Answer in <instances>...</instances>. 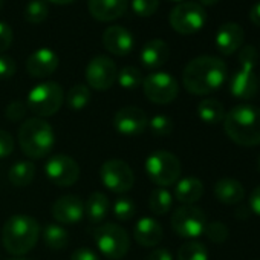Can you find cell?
Here are the masks:
<instances>
[{
	"instance_id": "32",
	"label": "cell",
	"mask_w": 260,
	"mask_h": 260,
	"mask_svg": "<svg viewBox=\"0 0 260 260\" xmlns=\"http://www.w3.org/2000/svg\"><path fill=\"white\" fill-rule=\"evenodd\" d=\"M178 260H208V249L201 242H187L179 248Z\"/></svg>"
},
{
	"instance_id": "8",
	"label": "cell",
	"mask_w": 260,
	"mask_h": 260,
	"mask_svg": "<svg viewBox=\"0 0 260 260\" xmlns=\"http://www.w3.org/2000/svg\"><path fill=\"white\" fill-rule=\"evenodd\" d=\"M93 242L109 260H121L130 248L127 231L116 223H101L93 230Z\"/></svg>"
},
{
	"instance_id": "9",
	"label": "cell",
	"mask_w": 260,
	"mask_h": 260,
	"mask_svg": "<svg viewBox=\"0 0 260 260\" xmlns=\"http://www.w3.org/2000/svg\"><path fill=\"white\" fill-rule=\"evenodd\" d=\"M170 26L182 36H191L199 32L205 22L207 13L198 2H181L170 13Z\"/></svg>"
},
{
	"instance_id": "41",
	"label": "cell",
	"mask_w": 260,
	"mask_h": 260,
	"mask_svg": "<svg viewBox=\"0 0 260 260\" xmlns=\"http://www.w3.org/2000/svg\"><path fill=\"white\" fill-rule=\"evenodd\" d=\"M16 61L8 57V55H0V78L5 80V78H11L16 74Z\"/></svg>"
},
{
	"instance_id": "14",
	"label": "cell",
	"mask_w": 260,
	"mask_h": 260,
	"mask_svg": "<svg viewBox=\"0 0 260 260\" xmlns=\"http://www.w3.org/2000/svg\"><path fill=\"white\" fill-rule=\"evenodd\" d=\"M118 69L112 58L106 55L93 57L86 68V81L95 90H107L116 81Z\"/></svg>"
},
{
	"instance_id": "34",
	"label": "cell",
	"mask_w": 260,
	"mask_h": 260,
	"mask_svg": "<svg viewBox=\"0 0 260 260\" xmlns=\"http://www.w3.org/2000/svg\"><path fill=\"white\" fill-rule=\"evenodd\" d=\"M135 211H137V205L135 202L127 198V196H122V198H118L115 202H113V214L118 220L121 222H127L130 220L134 216H135Z\"/></svg>"
},
{
	"instance_id": "48",
	"label": "cell",
	"mask_w": 260,
	"mask_h": 260,
	"mask_svg": "<svg viewBox=\"0 0 260 260\" xmlns=\"http://www.w3.org/2000/svg\"><path fill=\"white\" fill-rule=\"evenodd\" d=\"M2 7H4V0H0V10H2Z\"/></svg>"
},
{
	"instance_id": "17",
	"label": "cell",
	"mask_w": 260,
	"mask_h": 260,
	"mask_svg": "<svg viewBox=\"0 0 260 260\" xmlns=\"http://www.w3.org/2000/svg\"><path fill=\"white\" fill-rule=\"evenodd\" d=\"M245 40V32L243 28L234 22H226L223 23L214 37V43L217 51L222 55H233L234 52H237Z\"/></svg>"
},
{
	"instance_id": "37",
	"label": "cell",
	"mask_w": 260,
	"mask_h": 260,
	"mask_svg": "<svg viewBox=\"0 0 260 260\" xmlns=\"http://www.w3.org/2000/svg\"><path fill=\"white\" fill-rule=\"evenodd\" d=\"M159 8V0H132V10L140 17H150Z\"/></svg>"
},
{
	"instance_id": "15",
	"label": "cell",
	"mask_w": 260,
	"mask_h": 260,
	"mask_svg": "<svg viewBox=\"0 0 260 260\" xmlns=\"http://www.w3.org/2000/svg\"><path fill=\"white\" fill-rule=\"evenodd\" d=\"M149 125L146 112L135 106H127L119 109L113 116V127L122 137H140Z\"/></svg>"
},
{
	"instance_id": "26",
	"label": "cell",
	"mask_w": 260,
	"mask_h": 260,
	"mask_svg": "<svg viewBox=\"0 0 260 260\" xmlns=\"http://www.w3.org/2000/svg\"><path fill=\"white\" fill-rule=\"evenodd\" d=\"M198 115L201 121H204L208 125H216L223 122V118L226 115L225 106L216 100V98H205L198 104Z\"/></svg>"
},
{
	"instance_id": "7",
	"label": "cell",
	"mask_w": 260,
	"mask_h": 260,
	"mask_svg": "<svg viewBox=\"0 0 260 260\" xmlns=\"http://www.w3.org/2000/svg\"><path fill=\"white\" fill-rule=\"evenodd\" d=\"M181 172L182 166L179 158L170 152L158 150L146 159V173L149 179L162 188L176 184L181 178Z\"/></svg>"
},
{
	"instance_id": "49",
	"label": "cell",
	"mask_w": 260,
	"mask_h": 260,
	"mask_svg": "<svg viewBox=\"0 0 260 260\" xmlns=\"http://www.w3.org/2000/svg\"><path fill=\"white\" fill-rule=\"evenodd\" d=\"M170 2H182V0H170Z\"/></svg>"
},
{
	"instance_id": "30",
	"label": "cell",
	"mask_w": 260,
	"mask_h": 260,
	"mask_svg": "<svg viewBox=\"0 0 260 260\" xmlns=\"http://www.w3.org/2000/svg\"><path fill=\"white\" fill-rule=\"evenodd\" d=\"M90 101V90L84 84H77L71 87V90L66 95V104L71 110H81L84 109Z\"/></svg>"
},
{
	"instance_id": "31",
	"label": "cell",
	"mask_w": 260,
	"mask_h": 260,
	"mask_svg": "<svg viewBox=\"0 0 260 260\" xmlns=\"http://www.w3.org/2000/svg\"><path fill=\"white\" fill-rule=\"evenodd\" d=\"M143 80L144 78L141 75V71L137 69L135 66H125L116 75L118 84L122 89H127V90H132V89H137L138 86H141L143 84Z\"/></svg>"
},
{
	"instance_id": "46",
	"label": "cell",
	"mask_w": 260,
	"mask_h": 260,
	"mask_svg": "<svg viewBox=\"0 0 260 260\" xmlns=\"http://www.w3.org/2000/svg\"><path fill=\"white\" fill-rule=\"evenodd\" d=\"M219 0H199V5L202 7H211V5H216Z\"/></svg>"
},
{
	"instance_id": "38",
	"label": "cell",
	"mask_w": 260,
	"mask_h": 260,
	"mask_svg": "<svg viewBox=\"0 0 260 260\" xmlns=\"http://www.w3.org/2000/svg\"><path fill=\"white\" fill-rule=\"evenodd\" d=\"M26 113H28V106H26V103H23L20 100L10 103L5 110V115L10 121H20L25 118Z\"/></svg>"
},
{
	"instance_id": "36",
	"label": "cell",
	"mask_w": 260,
	"mask_h": 260,
	"mask_svg": "<svg viewBox=\"0 0 260 260\" xmlns=\"http://www.w3.org/2000/svg\"><path fill=\"white\" fill-rule=\"evenodd\" d=\"M204 234H205L211 242H214V243H223V242L228 239V236H230V230H228V226H226L225 223H222V222H219V220L210 222V223L207 222Z\"/></svg>"
},
{
	"instance_id": "6",
	"label": "cell",
	"mask_w": 260,
	"mask_h": 260,
	"mask_svg": "<svg viewBox=\"0 0 260 260\" xmlns=\"http://www.w3.org/2000/svg\"><path fill=\"white\" fill-rule=\"evenodd\" d=\"M63 100L64 95L61 86L55 81H45L29 90L26 106L29 112L37 115V118H46L60 110Z\"/></svg>"
},
{
	"instance_id": "22",
	"label": "cell",
	"mask_w": 260,
	"mask_h": 260,
	"mask_svg": "<svg viewBox=\"0 0 260 260\" xmlns=\"http://www.w3.org/2000/svg\"><path fill=\"white\" fill-rule=\"evenodd\" d=\"M169 57H170V48L161 39L147 42L143 46L141 54H140V60H141L143 66L147 69H158V68L164 66L167 63Z\"/></svg>"
},
{
	"instance_id": "23",
	"label": "cell",
	"mask_w": 260,
	"mask_h": 260,
	"mask_svg": "<svg viewBox=\"0 0 260 260\" xmlns=\"http://www.w3.org/2000/svg\"><path fill=\"white\" fill-rule=\"evenodd\" d=\"M173 196L182 205H193L204 196V184L201 179L193 178V176L179 179L175 184Z\"/></svg>"
},
{
	"instance_id": "11",
	"label": "cell",
	"mask_w": 260,
	"mask_h": 260,
	"mask_svg": "<svg viewBox=\"0 0 260 260\" xmlns=\"http://www.w3.org/2000/svg\"><path fill=\"white\" fill-rule=\"evenodd\" d=\"M100 179L107 190L118 194L132 190L135 184V175L132 169L122 159H109L103 162L100 169Z\"/></svg>"
},
{
	"instance_id": "25",
	"label": "cell",
	"mask_w": 260,
	"mask_h": 260,
	"mask_svg": "<svg viewBox=\"0 0 260 260\" xmlns=\"http://www.w3.org/2000/svg\"><path fill=\"white\" fill-rule=\"evenodd\" d=\"M109 208H110V202L109 198L104 193L95 191L92 193L84 205V214L87 217V220L93 225H101V222L106 219V216L109 214Z\"/></svg>"
},
{
	"instance_id": "20",
	"label": "cell",
	"mask_w": 260,
	"mask_h": 260,
	"mask_svg": "<svg viewBox=\"0 0 260 260\" xmlns=\"http://www.w3.org/2000/svg\"><path fill=\"white\" fill-rule=\"evenodd\" d=\"M128 0H87L90 16L101 22H113L127 11Z\"/></svg>"
},
{
	"instance_id": "47",
	"label": "cell",
	"mask_w": 260,
	"mask_h": 260,
	"mask_svg": "<svg viewBox=\"0 0 260 260\" xmlns=\"http://www.w3.org/2000/svg\"><path fill=\"white\" fill-rule=\"evenodd\" d=\"M51 4H55V5H69L72 2H75V0H49Z\"/></svg>"
},
{
	"instance_id": "28",
	"label": "cell",
	"mask_w": 260,
	"mask_h": 260,
	"mask_svg": "<svg viewBox=\"0 0 260 260\" xmlns=\"http://www.w3.org/2000/svg\"><path fill=\"white\" fill-rule=\"evenodd\" d=\"M173 205V194L162 187H158L152 191L149 198V208L156 216H164L172 210Z\"/></svg>"
},
{
	"instance_id": "51",
	"label": "cell",
	"mask_w": 260,
	"mask_h": 260,
	"mask_svg": "<svg viewBox=\"0 0 260 260\" xmlns=\"http://www.w3.org/2000/svg\"><path fill=\"white\" fill-rule=\"evenodd\" d=\"M258 169H260V159H258Z\"/></svg>"
},
{
	"instance_id": "21",
	"label": "cell",
	"mask_w": 260,
	"mask_h": 260,
	"mask_svg": "<svg viewBox=\"0 0 260 260\" xmlns=\"http://www.w3.org/2000/svg\"><path fill=\"white\" fill-rule=\"evenodd\" d=\"M134 237L141 246H156L164 237V230L156 219L141 217L134 228Z\"/></svg>"
},
{
	"instance_id": "52",
	"label": "cell",
	"mask_w": 260,
	"mask_h": 260,
	"mask_svg": "<svg viewBox=\"0 0 260 260\" xmlns=\"http://www.w3.org/2000/svg\"><path fill=\"white\" fill-rule=\"evenodd\" d=\"M258 84H260V77H258Z\"/></svg>"
},
{
	"instance_id": "43",
	"label": "cell",
	"mask_w": 260,
	"mask_h": 260,
	"mask_svg": "<svg viewBox=\"0 0 260 260\" xmlns=\"http://www.w3.org/2000/svg\"><path fill=\"white\" fill-rule=\"evenodd\" d=\"M249 207L252 213L260 216V185H257L249 194Z\"/></svg>"
},
{
	"instance_id": "19",
	"label": "cell",
	"mask_w": 260,
	"mask_h": 260,
	"mask_svg": "<svg viewBox=\"0 0 260 260\" xmlns=\"http://www.w3.org/2000/svg\"><path fill=\"white\" fill-rule=\"evenodd\" d=\"M58 55L48 48L37 49L26 60V71L34 78H46L52 75L58 68Z\"/></svg>"
},
{
	"instance_id": "42",
	"label": "cell",
	"mask_w": 260,
	"mask_h": 260,
	"mask_svg": "<svg viewBox=\"0 0 260 260\" xmlns=\"http://www.w3.org/2000/svg\"><path fill=\"white\" fill-rule=\"evenodd\" d=\"M71 260H100V257L89 248H78L72 254Z\"/></svg>"
},
{
	"instance_id": "27",
	"label": "cell",
	"mask_w": 260,
	"mask_h": 260,
	"mask_svg": "<svg viewBox=\"0 0 260 260\" xmlns=\"http://www.w3.org/2000/svg\"><path fill=\"white\" fill-rule=\"evenodd\" d=\"M36 178V166L31 161L16 162L8 173V179L14 187H28Z\"/></svg>"
},
{
	"instance_id": "39",
	"label": "cell",
	"mask_w": 260,
	"mask_h": 260,
	"mask_svg": "<svg viewBox=\"0 0 260 260\" xmlns=\"http://www.w3.org/2000/svg\"><path fill=\"white\" fill-rule=\"evenodd\" d=\"M14 150V138L10 132L0 128V158H7Z\"/></svg>"
},
{
	"instance_id": "2",
	"label": "cell",
	"mask_w": 260,
	"mask_h": 260,
	"mask_svg": "<svg viewBox=\"0 0 260 260\" xmlns=\"http://www.w3.org/2000/svg\"><path fill=\"white\" fill-rule=\"evenodd\" d=\"M226 137L237 146L254 147L260 144V107L239 104L226 112L223 118Z\"/></svg>"
},
{
	"instance_id": "29",
	"label": "cell",
	"mask_w": 260,
	"mask_h": 260,
	"mask_svg": "<svg viewBox=\"0 0 260 260\" xmlns=\"http://www.w3.org/2000/svg\"><path fill=\"white\" fill-rule=\"evenodd\" d=\"M43 240L51 249H64L69 243V234L63 226L51 223L43 231Z\"/></svg>"
},
{
	"instance_id": "1",
	"label": "cell",
	"mask_w": 260,
	"mask_h": 260,
	"mask_svg": "<svg viewBox=\"0 0 260 260\" xmlns=\"http://www.w3.org/2000/svg\"><path fill=\"white\" fill-rule=\"evenodd\" d=\"M228 69L223 60L213 55L193 58L182 72L184 87L193 95H208L222 87L226 81Z\"/></svg>"
},
{
	"instance_id": "12",
	"label": "cell",
	"mask_w": 260,
	"mask_h": 260,
	"mask_svg": "<svg viewBox=\"0 0 260 260\" xmlns=\"http://www.w3.org/2000/svg\"><path fill=\"white\" fill-rule=\"evenodd\" d=\"M143 90L149 101L155 104H170L179 93L175 77L167 72H153L143 80Z\"/></svg>"
},
{
	"instance_id": "18",
	"label": "cell",
	"mask_w": 260,
	"mask_h": 260,
	"mask_svg": "<svg viewBox=\"0 0 260 260\" xmlns=\"http://www.w3.org/2000/svg\"><path fill=\"white\" fill-rule=\"evenodd\" d=\"M134 36L122 26H110L103 34V46L116 57L128 55L134 49Z\"/></svg>"
},
{
	"instance_id": "45",
	"label": "cell",
	"mask_w": 260,
	"mask_h": 260,
	"mask_svg": "<svg viewBox=\"0 0 260 260\" xmlns=\"http://www.w3.org/2000/svg\"><path fill=\"white\" fill-rule=\"evenodd\" d=\"M249 22L255 26L260 28V2H257L251 10H249Z\"/></svg>"
},
{
	"instance_id": "35",
	"label": "cell",
	"mask_w": 260,
	"mask_h": 260,
	"mask_svg": "<svg viewBox=\"0 0 260 260\" xmlns=\"http://www.w3.org/2000/svg\"><path fill=\"white\" fill-rule=\"evenodd\" d=\"M150 132L155 135V137H169L173 128H175V124L172 121V118L166 116V115H155L150 121H149V125Z\"/></svg>"
},
{
	"instance_id": "3",
	"label": "cell",
	"mask_w": 260,
	"mask_h": 260,
	"mask_svg": "<svg viewBox=\"0 0 260 260\" xmlns=\"http://www.w3.org/2000/svg\"><path fill=\"white\" fill-rule=\"evenodd\" d=\"M40 237L39 222L26 214L11 216L2 226V243L13 255L29 252Z\"/></svg>"
},
{
	"instance_id": "33",
	"label": "cell",
	"mask_w": 260,
	"mask_h": 260,
	"mask_svg": "<svg viewBox=\"0 0 260 260\" xmlns=\"http://www.w3.org/2000/svg\"><path fill=\"white\" fill-rule=\"evenodd\" d=\"M49 16V8L43 0H32L25 10V20L32 25L43 23Z\"/></svg>"
},
{
	"instance_id": "10",
	"label": "cell",
	"mask_w": 260,
	"mask_h": 260,
	"mask_svg": "<svg viewBox=\"0 0 260 260\" xmlns=\"http://www.w3.org/2000/svg\"><path fill=\"white\" fill-rule=\"evenodd\" d=\"M173 231L185 239H196L204 234L207 225L205 213L194 205H182L172 214Z\"/></svg>"
},
{
	"instance_id": "40",
	"label": "cell",
	"mask_w": 260,
	"mask_h": 260,
	"mask_svg": "<svg viewBox=\"0 0 260 260\" xmlns=\"http://www.w3.org/2000/svg\"><path fill=\"white\" fill-rule=\"evenodd\" d=\"M13 40H14L13 29H11L7 23L0 22V55H2L5 51L10 49Z\"/></svg>"
},
{
	"instance_id": "5",
	"label": "cell",
	"mask_w": 260,
	"mask_h": 260,
	"mask_svg": "<svg viewBox=\"0 0 260 260\" xmlns=\"http://www.w3.org/2000/svg\"><path fill=\"white\" fill-rule=\"evenodd\" d=\"M258 61V52L254 46H243L239 52V69L230 80V92L234 98L249 100L258 92V78L254 68Z\"/></svg>"
},
{
	"instance_id": "24",
	"label": "cell",
	"mask_w": 260,
	"mask_h": 260,
	"mask_svg": "<svg viewBox=\"0 0 260 260\" xmlns=\"http://www.w3.org/2000/svg\"><path fill=\"white\" fill-rule=\"evenodd\" d=\"M214 196L219 202L226 205H236L243 201L245 188L243 185L231 178H225L216 182L214 185Z\"/></svg>"
},
{
	"instance_id": "13",
	"label": "cell",
	"mask_w": 260,
	"mask_h": 260,
	"mask_svg": "<svg viewBox=\"0 0 260 260\" xmlns=\"http://www.w3.org/2000/svg\"><path fill=\"white\" fill-rule=\"evenodd\" d=\"M46 178L57 187H71L80 178V167L68 155H55L45 164Z\"/></svg>"
},
{
	"instance_id": "16",
	"label": "cell",
	"mask_w": 260,
	"mask_h": 260,
	"mask_svg": "<svg viewBox=\"0 0 260 260\" xmlns=\"http://www.w3.org/2000/svg\"><path fill=\"white\" fill-rule=\"evenodd\" d=\"M52 217L63 225H74L84 217V204L75 194H66L58 198L52 205Z\"/></svg>"
},
{
	"instance_id": "4",
	"label": "cell",
	"mask_w": 260,
	"mask_h": 260,
	"mask_svg": "<svg viewBox=\"0 0 260 260\" xmlns=\"http://www.w3.org/2000/svg\"><path fill=\"white\" fill-rule=\"evenodd\" d=\"M55 143L54 128L43 118L26 119L19 130V144L26 156L40 159L51 153Z\"/></svg>"
},
{
	"instance_id": "50",
	"label": "cell",
	"mask_w": 260,
	"mask_h": 260,
	"mask_svg": "<svg viewBox=\"0 0 260 260\" xmlns=\"http://www.w3.org/2000/svg\"><path fill=\"white\" fill-rule=\"evenodd\" d=\"M11 260H26V258H11Z\"/></svg>"
},
{
	"instance_id": "44",
	"label": "cell",
	"mask_w": 260,
	"mask_h": 260,
	"mask_svg": "<svg viewBox=\"0 0 260 260\" xmlns=\"http://www.w3.org/2000/svg\"><path fill=\"white\" fill-rule=\"evenodd\" d=\"M146 260H173V257H172L170 251L159 248V249H155Z\"/></svg>"
}]
</instances>
